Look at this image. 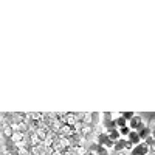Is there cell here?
Returning a JSON list of instances; mask_svg holds the SVG:
<instances>
[{
	"instance_id": "6da1fadb",
	"label": "cell",
	"mask_w": 155,
	"mask_h": 155,
	"mask_svg": "<svg viewBox=\"0 0 155 155\" xmlns=\"http://www.w3.org/2000/svg\"><path fill=\"white\" fill-rule=\"evenodd\" d=\"M96 144L102 146V147H106V149H112L113 147V141L107 137L106 132H96Z\"/></svg>"
},
{
	"instance_id": "7a4b0ae2",
	"label": "cell",
	"mask_w": 155,
	"mask_h": 155,
	"mask_svg": "<svg viewBox=\"0 0 155 155\" xmlns=\"http://www.w3.org/2000/svg\"><path fill=\"white\" fill-rule=\"evenodd\" d=\"M112 149H113L116 153H118V152H124L126 149L130 150V149H132V144L129 143L126 138H120V140H116L115 143H113V147H112Z\"/></svg>"
},
{
	"instance_id": "3957f363",
	"label": "cell",
	"mask_w": 155,
	"mask_h": 155,
	"mask_svg": "<svg viewBox=\"0 0 155 155\" xmlns=\"http://www.w3.org/2000/svg\"><path fill=\"white\" fill-rule=\"evenodd\" d=\"M147 152H149V147L146 146L144 141H141L140 144L134 146L130 150H129V155H147Z\"/></svg>"
},
{
	"instance_id": "277c9868",
	"label": "cell",
	"mask_w": 155,
	"mask_h": 155,
	"mask_svg": "<svg viewBox=\"0 0 155 155\" xmlns=\"http://www.w3.org/2000/svg\"><path fill=\"white\" fill-rule=\"evenodd\" d=\"M144 123H143V118H141V115H134L130 120H129V129L130 130H137V129L140 127V126H143Z\"/></svg>"
},
{
	"instance_id": "5b68a950",
	"label": "cell",
	"mask_w": 155,
	"mask_h": 155,
	"mask_svg": "<svg viewBox=\"0 0 155 155\" xmlns=\"http://www.w3.org/2000/svg\"><path fill=\"white\" fill-rule=\"evenodd\" d=\"M135 132L138 134V137H140V140H141V141H144V140L150 135V129H149V126H147V124H143V126H140Z\"/></svg>"
},
{
	"instance_id": "8992f818",
	"label": "cell",
	"mask_w": 155,
	"mask_h": 155,
	"mask_svg": "<svg viewBox=\"0 0 155 155\" xmlns=\"http://www.w3.org/2000/svg\"><path fill=\"white\" fill-rule=\"evenodd\" d=\"M126 140H127V141H129V143H130V144H132V147L141 143V140H140V137H138V134H137L135 130H130V134H129V135L126 137Z\"/></svg>"
},
{
	"instance_id": "52a82bcc",
	"label": "cell",
	"mask_w": 155,
	"mask_h": 155,
	"mask_svg": "<svg viewBox=\"0 0 155 155\" xmlns=\"http://www.w3.org/2000/svg\"><path fill=\"white\" fill-rule=\"evenodd\" d=\"M106 134H107V137L113 141V143H115L116 140H120V138H121V137H120V132H118V129H110V130L106 132Z\"/></svg>"
},
{
	"instance_id": "ba28073f",
	"label": "cell",
	"mask_w": 155,
	"mask_h": 155,
	"mask_svg": "<svg viewBox=\"0 0 155 155\" xmlns=\"http://www.w3.org/2000/svg\"><path fill=\"white\" fill-rule=\"evenodd\" d=\"M144 143H146V146L149 147V150H152V152H155V140L149 135L146 140H144Z\"/></svg>"
},
{
	"instance_id": "9c48e42d",
	"label": "cell",
	"mask_w": 155,
	"mask_h": 155,
	"mask_svg": "<svg viewBox=\"0 0 155 155\" xmlns=\"http://www.w3.org/2000/svg\"><path fill=\"white\" fill-rule=\"evenodd\" d=\"M120 115L123 116V118H124L126 121H129V120H130L135 113H134V112H120Z\"/></svg>"
},
{
	"instance_id": "30bf717a",
	"label": "cell",
	"mask_w": 155,
	"mask_h": 155,
	"mask_svg": "<svg viewBox=\"0 0 155 155\" xmlns=\"http://www.w3.org/2000/svg\"><path fill=\"white\" fill-rule=\"evenodd\" d=\"M147 126H149V129H150V137L155 140V120H152Z\"/></svg>"
},
{
	"instance_id": "8fae6325",
	"label": "cell",
	"mask_w": 155,
	"mask_h": 155,
	"mask_svg": "<svg viewBox=\"0 0 155 155\" xmlns=\"http://www.w3.org/2000/svg\"><path fill=\"white\" fill-rule=\"evenodd\" d=\"M116 155H126L124 152H118V153H116Z\"/></svg>"
}]
</instances>
